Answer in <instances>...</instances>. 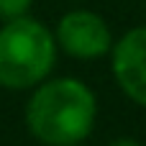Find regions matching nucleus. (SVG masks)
I'll return each mask as SVG.
<instances>
[{"label": "nucleus", "instance_id": "obj_1", "mask_svg": "<svg viewBox=\"0 0 146 146\" xmlns=\"http://www.w3.org/2000/svg\"><path fill=\"white\" fill-rule=\"evenodd\" d=\"M98 121V98L77 77L44 80L26 103V126L44 146L82 144Z\"/></svg>", "mask_w": 146, "mask_h": 146}, {"label": "nucleus", "instance_id": "obj_2", "mask_svg": "<svg viewBox=\"0 0 146 146\" xmlns=\"http://www.w3.org/2000/svg\"><path fill=\"white\" fill-rule=\"evenodd\" d=\"M56 38L36 18L21 15L0 26V87L33 90L56 64Z\"/></svg>", "mask_w": 146, "mask_h": 146}, {"label": "nucleus", "instance_id": "obj_3", "mask_svg": "<svg viewBox=\"0 0 146 146\" xmlns=\"http://www.w3.org/2000/svg\"><path fill=\"white\" fill-rule=\"evenodd\" d=\"M54 38H56V46L67 56L80 59V62L103 59L110 54L115 44L108 21L87 8H74L64 13L56 23Z\"/></svg>", "mask_w": 146, "mask_h": 146}, {"label": "nucleus", "instance_id": "obj_4", "mask_svg": "<svg viewBox=\"0 0 146 146\" xmlns=\"http://www.w3.org/2000/svg\"><path fill=\"white\" fill-rule=\"evenodd\" d=\"M110 67L121 92L146 108V26L131 28L113 44Z\"/></svg>", "mask_w": 146, "mask_h": 146}, {"label": "nucleus", "instance_id": "obj_5", "mask_svg": "<svg viewBox=\"0 0 146 146\" xmlns=\"http://www.w3.org/2000/svg\"><path fill=\"white\" fill-rule=\"evenodd\" d=\"M33 0H0V21H13L21 15H28Z\"/></svg>", "mask_w": 146, "mask_h": 146}, {"label": "nucleus", "instance_id": "obj_6", "mask_svg": "<svg viewBox=\"0 0 146 146\" xmlns=\"http://www.w3.org/2000/svg\"><path fill=\"white\" fill-rule=\"evenodd\" d=\"M108 146H144V144L136 141V139H131V136H121V139H113Z\"/></svg>", "mask_w": 146, "mask_h": 146}, {"label": "nucleus", "instance_id": "obj_7", "mask_svg": "<svg viewBox=\"0 0 146 146\" xmlns=\"http://www.w3.org/2000/svg\"><path fill=\"white\" fill-rule=\"evenodd\" d=\"M74 146H80V144H74Z\"/></svg>", "mask_w": 146, "mask_h": 146}]
</instances>
